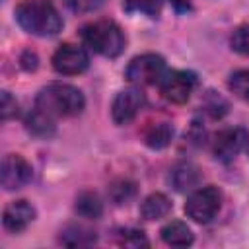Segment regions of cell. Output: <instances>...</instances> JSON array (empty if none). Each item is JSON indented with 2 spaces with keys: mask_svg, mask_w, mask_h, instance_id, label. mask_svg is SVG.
<instances>
[{
  "mask_svg": "<svg viewBox=\"0 0 249 249\" xmlns=\"http://www.w3.org/2000/svg\"><path fill=\"white\" fill-rule=\"evenodd\" d=\"M84 107H86L84 93L76 86L62 82H53L41 88L33 105V109H37L39 113H43L53 121L60 117H76L84 111Z\"/></svg>",
  "mask_w": 249,
  "mask_h": 249,
  "instance_id": "1",
  "label": "cell"
},
{
  "mask_svg": "<svg viewBox=\"0 0 249 249\" xmlns=\"http://www.w3.org/2000/svg\"><path fill=\"white\" fill-rule=\"evenodd\" d=\"M18 25L37 37H53L62 29V18L51 0H21L14 10Z\"/></svg>",
  "mask_w": 249,
  "mask_h": 249,
  "instance_id": "2",
  "label": "cell"
},
{
  "mask_svg": "<svg viewBox=\"0 0 249 249\" xmlns=\"http://www.w3.org/2000/svg\"><path fill=\"white\" fill-rule=\"evenodd\" d=\"M80 35L86 47H89L93 53L101 56L115 58L124 51V43H126L124 33L113 19L91 21L80 29Z\"/></svg>",
  "mask_w": 249,
  "mask_h": 249,
  "instance_id": "3",
  "label": "cell"
},
{
  "mask_svg": "<svg viewBox=\"0 0 249 249\" xmlns=\"http://www.w3.org/2000/svg\"><path fill=\"white\" fill-rule=\"evenodd\" d=\"M167 72L165 60L156 53H144L134 56L124 68V78L134 86H154L160 84Z\"/></svg>",
  "mask_w": 249,
  "mask_h": 249,
  "instance_id": "4",
  "label": "cell"
},
{
  "mask_svg": "<svg viewBox=\"0 0 249 249\" xmlns=\"http://www.w3.org/2000/svg\"><path fill=\"white\" fill-rule=\"evenodd\" d=\"M222 206V193L218 187L208 185L193 191L185 202V214L196 222V224H206L210 222Z\"/></svg>",
  "mask_w": 249,
  "mask_h": 249,
  "instance_id": "5",
  "label": "cell"
},
{
  "mask_svg": "<svg viewBox=\"0 0 249 249\" xmlns=\"http://www.w3.org/2000/svg\"><path fill=\"white\" fill-rule=\"evenodd\" d=\"M196 84H198L196 74H193L189 70H167L158 86H160L161 95L167 101L181 105V103L189 101V97L195 91Z\"/></svg>",
  "mask_w": 249,
  "mask_h": 249,
  "instance_id": "6",
  "label": "cell"
},
{
  "mask_svg": "<svg viewBox=\"0 0 249 249\" xmlns=\"http://www.w3.org/2000/svg\"><path fill=\"white\" fill-rule=\"evenodd\" d=\"M89 66V54L84 47L64 43L53 54V68L64 76H76L86 72Z\"/></svg>",
  "mask_w": 249,
  "mask_h": 249,
  "instance_id": "7",
  "label": "cell"
},
{
  "mask_svg": "<svg viewBox=\"0 0 249 249\" xmlns=\"http://www.w3.org/2000/svg\"><path fill=\"white\" fill-rule=\"evenodd\" d=\"M144 105H146V95L140 89V86L126 88L115 95L113 105H111V117L115 124H128L130 121L136 119V115L140 113Z\"/></svg>",
  "mask_w": 249,
  "mask_h": 249,
  "instance_id": "8",
  "label": "cell"
},
{
  "mask_svg": "<svg viewBox=\"0 0 249 249\" xmlns=\"http://www.w3.org/2000/svg\"><path fill=\"white\" fill-rule=\"evenodd\" d=\"M33 177L31 163L19 156V154H8L2 160V171H0V181L6 191H18L25 187Z\"/></svg>",
  "mask_w": 249,
  "mask_h": 249,
  "instance_id": "9",
  "label": "cell"
},
{
  "mask_svg": "<svg viewBox=\"0 0 249 249\" xmlns=\"http://www.w3.org/2000/svg\"><path fill=\"white\" fill-rule=\"evenodd\" d=\"M249 144V132L245 128H226V130H220L212 142V152H214V158L228 163L231 161L243 148H247Z\"/></svg>",
  "mask_w": 249,
  "mask_h": 249,
  "instance_id": "10",
  "label": "cell"
},
{
  "mask_svg": "<svg viewBox=\"0 0 249 249\" xmlns=\"http://www.w3.org/2000/svg\"><path fill=\"white\" fill-rule=\"evenodd\" d=\"M35 216H37V212L27 200H14L4 208L2 224L8 231L19 233L35 220Z\"/></svg>",
  "mask_w": 249,
  "mask_h": 249,
  "instance_id": "11",
  "label": "cell"
},
{
  "mask_svg": "<svg viewBox=\"0 0 249 249\" xmlns=\"http://www.w3.org/2000/svg\"><path fill=\"white\" fill-rule=\"evenodd\" d=\"M202 179V173L198 169V165H195L193 161H181L177 163L169 175H167V183L179 191V193H185V191H193Z\"/></svg>",
  "mask_w": 249,
  "mask_h": 249,
  "instance_id": "12",
  "label": "cell"
},
{
  "mask_svg": "<svg viewBox=\"0 0 249 249\" xmlns=\"http://www.w3.org/2000/svg\"><path fill=\"white\" fill-rule=\"evenodd\" d=\"M160 235H161L163 243H167L171 247H187L195 239L191 228L185 222H181V220H171L169 224H165L161 228Z\"/></svg>",
  "mask_w": 249,
  "mask_h": 249,
  "instance_id": "13",
  "label": "cell"
},
{
  "mask_svg": "<svg viewBox=\"0 0 249 249\" xmlns=\"http://www.w3.org/2000/svg\"><path fill=\"white\" fill-rule=\"evenodd\" d=\"M169 210H171V200L163 193H152L140 204V216L144 220H148V222L167 216Z\"/></svg>",
  "mask_w": 249,
  "mask_h": 249,
  "instance_id": "14",
  "label": "cell"
},
{
  "mask_svg": "<svg viewBox=\"0 0 249 249\" xmlns=\"http://www.w3.org/2000/svg\"><path fill=\"white\" fill-rule=\"evenodd\" d=\"M58 241L66 247H88V245H93L97 241V235H95V231L88 230L86 226L70 224L60 231Z\"/></svg>",
  "mask_w": 249,
  "mask_h": 249,
  "instance_id": "15",
  "label": "cell"
},
{
  "mask_svg": "<svg viewBox=\"0 0 249 249\" xmlns=\"http://www.w3.org/2000/svg\"><path fill=\"white\" fill-rule=\"evenodd\" d=\"M144 144L152 150H161L173 140V126L169 123H152L144 128Z\"/></svg>",
  "mask_w": 249,
  "mask_h": 249,
  "instance_id": "16",
  "label": "cell"
},
{
  "mask_svg": "<svg viewBox=\"0 0 249 249\" xmlns=\"http://www.w3.org/2000/svg\"><path fill=\"white\" fill-rule=\"evenodd\" d=\"M76 212L82 216V218H88V220H97L101 218L103 214V202L101 198L91 193V191H84L76 196Z\"/></svg>",
  "mask_w": 249,
  "mask_h": 249,
  "instance_id": "17",
  "label": "cell"
},
{
  "mask_svg": "<svg viewBox=\"0 0 249 249\" xmlns=\"http://www.w3.org/2000/svg\"><path fill=\"white\" fill-rule=\"evenodd\" d=\"M25 126L31 134L35 136H41V138H49L54 134V128H56V121L45 117L43 113H39L37 109H31L27 119H25Z\"/></svg>",
  "mask_w": 249,
  "mask_h": 249,
  "instance_id": "18",
  "label": "cell"
},
{
  "mask_svg": "<svg viewBox=\"0 0 249 249\" xmlns=\"http://www.w3.org/2000/svg\"><path fill=\"white\" fill-rule=\"evenodd\" d=\"M228 88L233 91L235 97H239L243 101H249V68L231 72L230 80H228Z\"/></svg>",
  "mask_w": 249,
  "mask_h": 249,
  "instance_id": "19",
  "label": "cell"
},
{
  "mask_svg": "<svg viewBox=\"0 0 249 249\" xmlns=\"http://www.w3.org/2000/svg\"><path fill=\"white\" fill-rule=\"evenodd\" d=\"M136 189H134V183L126 181V179H121V181H115L111 187H109V196L113 198L115 204H126L132 196H134Z\"/></svg>",
  "mask_w": 249,
  "mask_h": 249,
  "instance_id": "20",
  "label": "cell"
},
{
  "mask_svg": "<svg viewBox=\"0 0 249 249\" xmlns=\"http://www.w3.org/2000/svg\"><path fill=\"white\" fill-rule=\"evenodd\" d=\"M123 8L126 12H142L150 18H158L160 14V0H124Z\"/></svg>",
  "mask_w": 249,
  "mask_h": 249,
  "instance_id": "21",
  "label": "cell"
},
{
  "mask_svg": "<svg viewBox=\"0 0 249 249\" xmlns=\"http://www.w3.org/2000/svg\"><path fill=\"white\" fill-rule=\"evenodd\" d=\"M230 45H231V49H233L235 53L249 56V23L239 25V27L231 33Z\"/></svg>",
  "mask_w": 249,
  "mask_h": 249,
  "instance_id": "22",
  "label": "cell"
},
{
  "mask_svg": "<svg viewBox=\"0 0 249 249\" xmlns=\"http://www.w3.org/2000/svg\"><path fill=\"white\" fill-rule=\"evenodd\" d=\"M202 109H204L212 119H220V117L228 111V103H226L220 95H212V91H210V95H206V101L202 103Z\"/></svg>",
  "mask_w": 249,
  "mask_h": 249,
  "instance_id": "23",
  "label": "cell"
},
{
  "mask_svg": "<svg viewBox=\"0 0 249 249\" xmlns=\"http://www.w3.org/2000/svg\"><path fill=\"white\" fill-rule=\"evenodd\" d=\"M62 2L74 14H88V12L99 10L105 0H62Z\"/></svg>",
  "mask_w": 249,
  "mask_h": 249,
  "instance_id": "24",
  "label": "cell"
},
{
  "mask_svg": "<svg viewBox=\"0 0 249 249\" xmlns=\"http://www.w3.org/2000/svg\"><path fill=\"white\" fill-rule=\"evenodd\" d=\"M121 243L126 245V247H142V245H148V241L144 237V231H140V230H123L121 231Z\"/></svg>",
  "mask_w": 249,
  "mask_h": 249,
  "instance_id": "25",
  "label": "cell"
},
{
  "mask_svg": "<svg viewBox=\"0 0 249 249\" xmlns=\"http://www.w3.org/2000/svg\"><path fill=\"white\" fill-rule=\"evenodd\" d=\"M18 115V101L10 91H2V119L8 121Z\"/></svg>",
  "mask_w": 249,
  "mask_h": 249,
  "instance_id": "26",
  "label": "cell"
},
{
  "mask_svg": "<svg viewBox=\"0 0 249 249\" xmlns=\"http://www.w3.org/2000/svg\"><path fill=\"white\" fill-rule=\"evenodd\" d=\"M21 66L25 68V70H35L37 68V56H35V53H25L23 56H21Z\"/></svg>",
  "mask_w": 249,
  "mask_h": 249,
  "instance_id": "27",
  "label": "cell"
},
{
  "mask_svg": "<svg viewBox=\"0 0 249 249\" xmlns=\"http://www.w3.org/2000/svg\"><path fill=\"white\" fill-rule=\"evenodd\" d=\"M179 14H185V12H191V2L189 0H167Z\"/></svg>",
  "mask_w": 249,
  "mask_h": 249,
  "instance_id": "28",
  "label": "cell"
},
{
  "mask_svg": "<svg viewBox=\"0 0 249 249\" xmlns=\"http://www.w3.org/2000/svg\"><path fill=\"white\" fill-rule=\"evenodd\" d=\"M247 150H249V144H247Z\"/></svg>",
  "mask_w": 249,
  "mask_h": 249,
  "instance_id": "29",
  "label": "cell"
}]
</instances>
